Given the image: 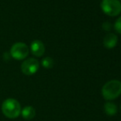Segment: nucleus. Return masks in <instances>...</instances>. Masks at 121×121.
Returning a JSON list of instances; mask_svg holds the SVG:
<instances>
[{
	"label": "nucleus",
	"instance_id": "f257e3e1",
	"mask_svg": "<svg viewBox=\"0 0 121 121\" xmlns=\"http://www.w3.org/2000/svg\"><path fill=\"white\" fill-rule=\"evenodd\" d=\"M2 111L7 118L16 119L21 115L22 107L16 99L8 98L2 104Z\"/></svg>",
	"mask_w": 121,
	"mask_h": 121
},
{
	"label": "nucleus",
	"instance_id": "f03ea898",
	"mask_svg": "<svg viewBox=\"0 0 121 121\" xmlns=\"http://www.w3.org/2000/svg\"><path fill=\"white\" fill-rule=\"evenodd\" d=\"M102 96L107 100H112L119 97L121 94V82L111 80L105 83L101 90Z\"/></svg>",
	"mask_w": 121,
	"mask_h": 121
},
{
	"label": "nucleus",
	"instance_id": "7ed1b4c3",
	"mask_svg": "<svg viewBox=\"0 0 121 121\" xmlns=\"http://www.w3.org/2000/svg\"><path fill=\"white\" fill-rule=\"evenodd\" d=\"M100 7L104 13L109 16H116L121 13V3L120 0H102Z\"/></svg>",
	"mask_w": 121,
	"mask_h": 121
},
{
	"label": "nucleus",
	"instance_id": "20e7f679",
	"mask_svg": "<svg viewBox=\"0 0 121 121\" xmlns=\"http://www.w3.org/2000/svg\"><path fill=\"white\" fill-rule=\"evenodd\" d=\"M10 54L13 59L17 60H22L27 57L29 54V49L25 43L17 42L12 46Z\"/></svg>",
	"mask_w": 121,
	"mask_h": 121
},
{
	"label": "nucleus",
	"instance_id": "39448f33",
	"mask_svg": "<svg viewBox=\"0 0 121 121\" xmlns=\"http://www.w3.org/2000/svg\"><path fill=\"white\" fill-rule=\"evenodd\" d=\"M40 67V63L37 59L30 58V59H26L21 65V70L25 75L30 76L34 75L38 71Z\"/></svg>",
	"mask_w": 121,
	"mask_h": 121
},
{
	"label": "nucleus",
	"instance_id": "423d86ee",
	"mask_svg": "<svg viewBox=\"0 0 121 121\" xmlns=\"http://www.w3.org/2000/svg\"><path fill=\"white\" fill-rule=\"evenodd\" d=\"M30 50L31 53L36 57H40L44 54L45 50V45H44L43 42L40 41V40H34L31 42V45H30Z\"/></svg>",
	"mask_w": 121,
	"mask_h": 121
},
{
	"label": "nucleus",
	"instance_id": "0eeeda50",
	"mask_svg": "<svg viewBox=\"0 0 121 121\" xmlns=\"http://www.w3.org/2000/svg\"><path fill=\"white\" fill-rule=\"evenodd\" d=\"M118 41V37L114 33H108L105 35L103 39V44L106 48L111 49L116 45Z\"/></svg>",
	"mask_w": 121,
	"mask_h": 121
},
{
	"label": "nucleus",
	"instance_id": "6e6552de",
	"mask_svg": "<svg viewBox=\"0 0 121 121\" xmlns=\"http://www.w3.org/2000/svg\"><path fill=\"white\" fill-rule=\"evenodd\" d=\"M21 115L26 120H30L35 116V110L31 105H26L22 109Z\"/></svg>",
	"mask_w": 121,
	"mask_h": 121
},
{
	"label": "nucleus",
	"instance_id": "1a4fd4ad",
	"mask_svg": "<svg viewBox=\"0 0 121 121\" xmlns=\"http://www.w3.org/2000/svg\"><path fill=\"white\" fill-rule=\"evenodd\" d=\"M105 112L107 115L113 116L117 113V105L113 102H106L104 105Z\"/></svg>",
	"mask_w": 121,
	"mask_h": 121
},
{
	"label": "nucleus",
	"instance_id": "9d476101",
	"mask_svg": "<svg viewBox=\"0 0 121 121\" xmlns=\"http://www.w3.org/2000/svg\"><path fill=\"white\" fill-rule=\"evenodd\" d=\"M41 64L45 69H51L54 66V60L50 57H45L41 60Z\"/></svg>",
	"mask_w": 121,
	"mask_h": 121
},
{
	"label": "nucleus",
	"instance_id": "9b49d317",
	"mask_svg": "<svg viewBox=\"0 0 121 121\" xmlns=\"http://www.w3.org/2000/svg\"><path fill=\"white\" fill-rule=\"evenodd\" d=\"M114 26H115V29L116 30V31H118L119 33L121 34V17H120L115 21Z\"/></svg>",
	"mask_w": 121,
	"mask_h": 121
},
{
	"label": "nucleus",
	"instance_id": "f8f14e48",
	"mask_svg": "<svg viewBox=\"0 0 121 121\" xmlns=\"http://www.w3.org/2000/svg\"><path fill=\"white\" fill-rule=\"evenodd\" d=\"M102 27H103L105 30H109L111 29L112 26H111V23L109 22H104L103 24H102Z\"/></svg>",
	"mask_w": 121,
	"mask_h": 121
},
{
	"label": "nucleus",
	"instance_id": "ddd939ff",
	"mask_svg": "<svg viewBox=\"0 0 121 121\" xmlns=\"http://www.w3.org/2000/svg\"><path fill=\"white\" fill-rule=\"evenodd\" d=\"M120 109H121V105H120Z\"/></svg>",
	"mask_w": 121,
	"mask_h": 121
}]
</instances>
